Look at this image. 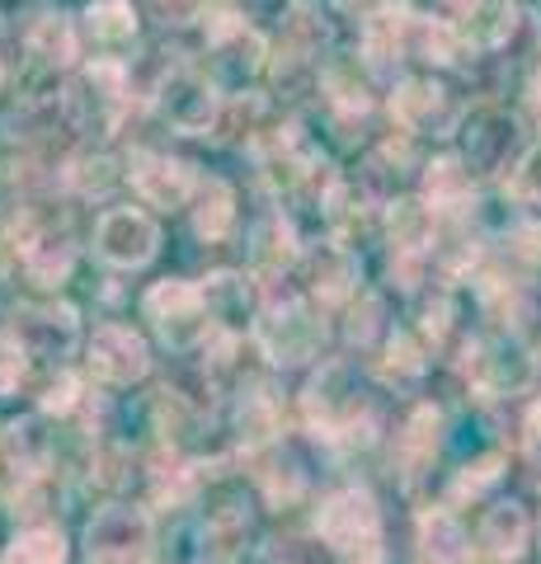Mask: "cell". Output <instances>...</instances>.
Listing matches in <instances>:
<instances>
[{
	"mask_svg": "<svg viewBox=\"0 0 541 564\" xmlns=\"http://www.w3.org/2000/svg\"><path fill=\"white\" fill-rule=\"evenodd\" d=\"M528 433H532V443H541V400L528 410Z\"/></svg>",
	"mask_w": 541,
	"mask_h": 564,
	"instance_id": "f6af8a7d",
	"label": "cell"
},
{
	"mask_svg": "<svg viewBox=\"0 0 541 564\" xmlns=\"http://www.w3.org/2000/svg\"><path fill=\"white\" fill-rule=\"evenodd\" d=\"M142 311L151 329L161 334V339L174 348V352H188L207 339V329H213V315H207V302H203V288L184 278H165L155 282V288L142 296Z\"/></svg>",
	"mask_w": 541,
	"mask_h": 564,
	"instance_id": "3957f363",
	"label": "cell"
},
{
	"mask_svg": "<svg viewBox=\"0 0 541 564\" xmlns=\"http://www.w3.org/2000/svg\"><path fill=\"white\" fill-rule=\"evenodd\" d=\"M306 423L316 437H344V433H358V414H368V400L354 386V377L344 367H325V372L306 386Z\"/></svg>",
	"mask_w": 541,
	"mask_h": 564,
	"instance_id": "52a82bcc",
	"label": "cell"
},
{
	"mask_svg": "<svg viewBox=\"0 0 541 564\" xmlns=\"http://www.w3.org/2000/svg\"><path fill=\"white\" fill-rule=\"evenodd\" d=\"M321 85L339 113H368L372 109V66L363 57H329L321 70Z\"/></svg>",
	"mask_w": 541,
	"mask_h": 564,
	"instance_id": "ffe728a7",
	"label": "cell"
},
{
	"mask_svg": "<svg viewBox=\"0 0 541 564\" xmlns=\"http://www.w3.org/2000/svg\"><path fill=\"white\" fill-rule=\"evenodd\" d=\"M80 339V321L76 306L66 302H47V306H24L14 315V344L39 358H66Z\"/></svg>",
	"mask_w": 541,
	"mask_h": 564,
	"instance_id": "7c38bea8",
	"label": "cell"
},
{
	"mask_svg": "<svg viewBox=\"0 0 541 564\" xmlns=\"http://www.w3.org/2000/svg\"><path fill=\"white\" fill-rule=\"evenodd\" d=\"M377 329H381V302L377 296H358V306L348 311V339L363 348V344H372Z\"/></svg>",
	"mask_w": 541,
	"mask_h": 564,
	"instance_id": "ab89813d",
	"label": "cell"
},
{
	"mask_svg": "<svg viewBox=\"0 0 541 564\" xmlns=\"http://www.w3.org/2000/svg\"><path fill=\"white\" fill-rule=\"evenodd\" d=\"M147 10H151L155 24H165V29H188V24L203 20L207 0H147Z\"/></svg>",
	"mask_w": 541,
	"mask_h": 564,
	"instance_id": "74e56055",
	"label": "cell"
},
{
	"mask_svg": "<svg viewBox=\"0 0 541 564\" xmlns=\"http://www.w3.org/2000/svg\"><path fill=\"white\" fill-rule=\"evenodd\" d=\"M24 381V348L14 339H0V395H10Z\"/></svg>",
	"mask_w": 541,
	"mask_h": 564,
	"instance_id": "b9f144b4",
	"label": "cell"
},
{
	"mask_svg": "<svg viewBox=\"0 0 541 564\" xmlns=\"http://www.w3.org/2000/svg\"><path fill=\"white\" fill-rule=\"evenodd\" d=\"M161 250V226L142 207H109L95 221V254L109 269H147Z\"/></svg>",
	"mask_w": 541,
	"mask_h": 564,
	"instance_id": "277c9868",
	"label": "cell"
},
{
	"mask_svg": "<svg viewBox=\"0 0 541 564\" xmlns=\"http://www.w3.org/2000/svg\"><path fill=\"white\" fill-rule=\"evenodd\" d=\"M528 536H532V522L522 513V503H495L480 518V551L490 560H518L528 551Z\"/></svg>",
	"mask_w": 541,
	"mask_h": 564,
	"instance_id": "44dd1931",
	"label": "cell"
},
{
	"mask_svg": "<svg viewBox=\"0 0 541 564\" xmlns=\"http://www.w3.org/2000/svg\"><path fill=\"white\" fill-rule=\"evenodd\" d=\"M250 329H255L259 352H264L273 367H296V362L316 358L321 344H325V325L316 321V311H311L306 302H296V296H288V302H269L255 315Z\"/></svg>",
	"mask_w": 541,
	"mask_h": 564,
	"instance_id": "7a4b0ae2",
	"label": "cell"
},
{
	"mask_svg": "<svg viewBox=\"0 0 541 564\" xmlns=\"http://www.w3.org/2000/svg\"><path fill=\"white\" fill-rule=\"evenodd\" d=\"M457 29L443 20H429V14H410L405 29V57L410 62H429V66H452L457 62Z\"/></svg>",
	"mask_w": 541,
	"mask_h": 564,
	"instance_id": "484cf974",
	"label": "cell"
},
{
	"mask_svg": "<svg viewBox=\"0 0 541 564\" xmlns=\"http://www.w3.org/2000/svg\"><path fill=\"white\" fill-rule=\"evenodd\" d=\"M128 180L151 207H184L198 193V174L188 161H174L165 151H132L128 155Z\"/></svg>",
	"mask_w": 541,
	"mask_h": 564,
	"instance_id": "30bf717a",
	"label": "cell"
},
{
	"mask_svg": "<svg viewBox=\"0 0 541 564\" xmlns=\"http://www.w3.org/2000/svg\"><path fill=\"white\" fill-rule=\"evenodd\" d=\"M499 470H504V456H480V462H470V466H462V475H457V485H452V494H457V499H476V494L485 489V485H495L499 480Z\"/></svg>",
	"mask_w": 541,
	"mask_h": 564,
	"instance_id": "f35d334b",
	"label": "cell"
},
{
	"mask_svg": "<svg viewBox=\"0 0 541 564\" xmlns=\"http://www.w3.org/2000/svg\"><path fill=\"white\" fill-rule=\"evenodd\" d=\"M24 47H29V57L43 66H72L80 57V29L72 14L47 10L24 29Z\"/></svg>",
	"mask_w": 541,
	"mask_h": 564,
	"instance_id": "ac0fdd59",
	"label": "cell"
},
{
	"mask_svg": "<svg viewBox=\"0 0 541 564\" xmlns=\"http://www.w3.org/2000/svg\"><path fill=\"white\" fill-rule=\"evenodd\" d=\"M85 39L104 52H123L137 43V10L128 0H95L85 10Z\"/></svg>",
	"mask_w": 541,
	"mask_h": 564,
	"instance_id": "603a6c76",
	"label": "cell"
},
{
	"mask_svg": "<svg viewBox=\"0 0 541 564\" xmlns=\"http://www.w3.org/2000/svg\"><path fill=\"white\" fill-rule=\"evenodd\" d=\"M518 137V122L504 109H480L466 122V165L470 170H499Z\"/></svg>",
	"mask_w": 541,
	"mask_h": 564,
	"instance_id": "9a60e30c",
	"label": "cell"
},
{
	"mask_svg": "<svg viewBox=\"0 0 541 564\" xmlns=\"http://www.w3.org/2000/svg\"><path fill=\"white\" fill-rule=\"evenodd\" d=\"M236 429H240V443L246 447H264L269 437L278 433V404L269 391H250L240 395L236 404Z\"/></svg>",
	"mask_w": 541,
	"mask_h": 564,
	"instance_id": "f1b7e54d",
	"label": "cell"
},
{
	"mask_svg": "<svg viewBox=\"0 0 541 564\" xmlns=\"http://www.w3.org/2000/svg\"><path fill=\"white\" fill-rule=\"evenodd\" d=\"M14 560L20 564H62L66 541H62L57 527H33V532H24L20 541H14Z\"/></svg>",
	"mask_w": 541,
	"mask_h": 564,
	"instance_id": "4dcf8cb0",
	"label": "cell"
},
{
	"mask_svg": "<svg viewBox=\"0 0 541 564\" xmlns=\"http://www.w3.org/2000/svg\"><path fill=\"white\" fill-rule=\"evenodd\" d=\"M358 288V259L344 250V245H321L311 254V292L321 302H344L348 292Z\"/></svg>",
	"mask_w": 541,
	"mask_h": 564,
	"instance_id": "d4e9b609",
	"label": "cell"
},
{
	"mask_svg": "<svg viewBox=\"0 0 541 564\" xmlns=\"http://www.w3.org/2000/svg\"><path fill=\"white\" fill-rule=\"evenodd\" d=\"M391 118L405 128L410 137H452L462 122V109L452 90L433 80H400L391 90Z\"/></svg>",
	"mask_w": 541,
	"mask_h": 564,
	"instance_id": "9c48e42d",
	"label": "cell"
},
{
	"mask_svg": "<svg viewBox=\"0 0 541 564\" xmlns=\"http://www.w3.org/2000/svg\"><path fill=\"white\" fill-rule=\"evenodd\" d=\"M316 532L335 555L348 564H377V541H381V518L368 489H344L335 499L321 503L316 513Z\"/></svg>",
	"mask_w": 541,
	"mask_h": 564,
	"instance_id": "6da1fadb",
	"label": "cell"
},
{
	"mask_svg": "<svg viewBox=\"0 0 541 564\" xmlns=\"http://www.w3.org/2000/svg\"><path fill=\"white\" fill-rule=\"evenodd\" d=\"M161 113L174 132H184V137H207L221 122V95H217V85L198 76V70H188V66H174L165 85H161Z\"/></svg>",
	"mask_w": 541,
	"mask_h": 564,
	"instance_id": "8992f818",
	"label": "cell"
},
{
	"mask_svg": "<svg viewBox=\"0 0 541 564\" xmlns=\"http://www.w3.org/2000/svg\"><path fill=\"white\" fill-rule=\"evenodd\" d=\"M203 302H207V315H213L217 325H255V315H259V296H255V282L246 273H231V269H221L203 282Z\"/></svg>",
	"mask_w": 541,
	"mask_h": 564,
	"instance_id": "2e32d148",
	"label": "cell"
},
{
	"mask_svg": "<svg viewBox=\"0 0 541 564\" xmlns=\"http://www.w3.org/2000/svg\"><path fill=\"white\" fill-rule=\"evenodd\" d=\"M76 395H80V381L72 372H57V381L43 391V410L47 414H66V410H76Z\"/></svg>",
	"mask_w": 541,
	"mask_h": 564,
	"instance_id": "60d3db41",
	"label": "cell"
},
{
	"mask_svg": "<svg viewBox=\"0 0 541 564\" xmlns=\"http://www.w3.org/2000/svg\"><path fill=\"white\" fill-rule=\"evenodd\" d=\"M20 263H24L29 282H39V288H62L76 269V240L66 231H39V236L24 240Z\"/></svg>",
	"mask_w": 541,
	"mask_h": 564,
	"instance_id": "e0dca14e",
	"label": "cell"
},
{
	"mask_svg": "<svg viewBox=\"0 0 541 564\" xmlns=\"http://www.w3.org/2000/svg\"><path fill=\"white\" fill-rule=\"evenodd\" d=\"M296 254H302V240H296V226L292 217H283V212H269V217L255 221L250 231V263L255 273H283L296 263Z\"/></svg>",
	"mask_w": 541,
	"mask_h": 564,
	"instance_id": "d6986e66",
	"label": "cell"
},
{
	"mask_svg": "<svg viewBox=\"0 0 541 564\" xmlns=\"http://www.w3.org/2000/svg\"><path fill=\"white\" fill-rule=\"evenodd\" d=\"M466 372H470V381H476V391H485V395H518V391L532 386L537 362L518 339H495V344L470 348Z\"/></svg>",
	"mask_w": 541,
	"mask_h": 564,
	"instance_id": "8fae6325",
	"label": "cell"
},
{
	"mask_svg": "<svg viewBox=\"0 0 541 564\" xmlns=\"http://www.w3.org/2000/svg\"><path fill=\"white\" fill-rule=\"evenodd\" d=\"M207 57H213V70L221 80H250L264 70V57H269V43H264V33L250 29L240 14L231 10H221L207 20Z\"/></svg>",
	"mask_w": 541,
	"mask_h": 564,
	"instance_id": "ba28073f",
	"label": "cell"
},
{
	"mask_svg": "<svg viewBox=\"0 0 541 564\" xmlns=\"http://www.w3.org/2000/svg\"><path fill=\"white\" fill-rule=\"evenodd\" d=\"M259 480H264L273 503H292L296 494H302V470H296L292 456H273V462L259 470Z\"/></svg>",
	"mask_w": 541,
	"mask_h": 564,
	"instance_id": "d590c367",
	"label": "cell"
},
{
	"mask_svg": "<svg viewBox=\"0 0 541 564\" xmlns=\"http://www.w3.org/2000/svg\"><path fill=\"white\" fill-rule=\"evenodd\" d=\"M387 236L396 245V254H424L433 245V207L419 198L387 203Z\"/></svg>",
	"mask_w": 541,
	"mask_h": 564,
	"instance_id": "cb8c5ba5",
	"label": "cell"
},
{
	"mask_svg": "<svg viewBox=\"0 0 541 564\" xmlns=\"http://www.w3.org/2000/svg\"><path fill=\"white\" fill-rule=\"evenodd\" d=\"M439 429H443V419H439V410H414V419H410V429H405V462L410 466H419V462H429L433 456V447H439Z\"/></svg>",
	"mask_w": 541,
	"mask_h": 564,
	"instance_id": "1f68e13d",
	"label": "cell"
},
{
	"mask_svg": "<svg viewBox=\"0 0 541 564\" xmlns=\"http://www.w3.org/2000/svg\"><path fill=\"white\" fill-rule=\"evenodd\" d=\"M470 193H476V180H470V165L462 161V155H439V161L424 165V198H429V207L462 212V207H470Z\"/></svg>",
	"mask_w": 541,
	"mask_h": 564,
	"instance_id": "7402d4cb",
	"label": "cell"
},
{
	"mask_svg": "<svg viewBox=\"0 0 541 564\" xmlns=\"http://www.w3.org/2000/svg\"><path fill=\"white\" fill-rule=\"evenodd\" d=\"M457 39L470 43V47H480V52H495L513 39V29H518V6L513 0H470V6L457 14Z\"/></svg>",
	"mask_w": 541,
	"mask_h": 564,
	"instance_id": "5bb4252c",
	"label": "cell"
},
{
	"mask_svg": "<svg viewBox=\"0 0 541 564\" xmlns=\"http://www.w3.org/2000/svg\"><path fill=\"white\" fill-rule=\"evenodd\" d=\"M6 452L14 456V466H20L24 475H33V470L43 466V456H47V437H43V429L33 419H20L6 433Z\"/></svg>",
	"mask_w": 541,
	"mask_h": 564,
	"instance_id": "f546056e",
	"label": "cell"
},
{
	"mask_svg": "<svg viewBox=\"0 0 541 564\" xmlns=\"http://www.w3.org/2000/svg\"><path fill=\"white\" fill-rule=\"evenodd\" d=\"M151 367V352L147 339L128 325H99L95 339H90V372L109 386H132L142 381Z\"/></svg>",
	"mask_w": 541,
	"mask_h": 564,
	"instance_id": "4fadbf2b",
	"label": "cell"
},
{
	"mask_svg": "<svg viewBox=\"0 0 541 564\" xmlns=\"http://www.w3.org/2000/svg\"><path fill=\"white\" fill-rule=\"evenodd\" d=\"M250 10H255V20H278V24H283L288 10H292V0H250Z\"/></svg>",
	"mask_w": 541,
	"mask_h": 564,
	"instance_id": "7bdbcfd3",
	"label": "cell"
},
{
	"mask_svg": "<svg viewBox=\"0 0 541 564\" xmlns=\"http://www.w3.org/2000/svg\"><path fill=\"white\" fill-rule=\"evenodd\" d=\"M509 193L518 203H532V207H541V147H532V151H522V161L513 165V174L509 180Z\"/></svg>",
	"mask_w": 541,
	"mask_h": 564,
	"instance_id": "8d00e7d4",
	"label": "cell"
},
{
	"mask_svg": "<svg viewBox=\"0 0 541 564\" xmlns=\"http://www.w3.org/2000/svg\"><path fill=\"white\" fill-rule=\"evenodd\" d=\"M476 254H480L476 250V236H470L466 226H447V231L433 240V259H439L447 273H466L470 263H476Z\"/></svg>",
	"mask_w": 541,
	"mask_h": 564,
	"instance_id": "d6a6232c",
	"label": "cell"
},
{
	"mask_svg": "<svg viewBox=\"0 0 541 564\" xmlns=\"http://www.w3.org/2000/svg\"><path fill=\"white\" fill-rule=\"evenodd\" d=\"M424 348H419L410 334H387V372L396 377V381H414V377H424Z\"/></svg>",
	"mask_w": 541,
	"mask_h": 564,
	"instance_id": "836d02e7",
	"label": "cell"
},
{
	"mask_svg": "<svg viewBox=\"0 0 541 564\" xmlns=\"http://www.w3.org/2000/svg\"><path fill=\"white\" fill-rule=\"evenodd\" d=\"M528 109H532L537 122H541V66L532 70V80H528Z\"/></svg>",
	"mask_w": 541,
	"mask_h": 564,
	"instance_id": "ee69618b",
	"label": "cell"
},
{
	"mask_svg": "<svg viewBox=\"0 0 541 564\" xmlns=\"http://www.w3.org/2000/svg\"><path fill=\"white\" fill-rule=\"evenodd\" d=\"M85 555L90 564H147L151 560V518L142 508L113 503L85 527Z\"/></svg>",
	"mask_w": 541,
	"mask_h": 564,
	"instance_id": "5b68a950",
	"label": "cell"
},
{
	"mask_svg": "<svg viewBox=\"0 0 541 564\" xmlns=\"http://www.w3.org/2000/svg\"><path fill=\"white\" fill-rule=\"evenodd\" d=\"M198 207H194V231L198 240H226L231 236V221H236V193L226 180H198Z\"/></svg>",
	"mask_w": 541,
	"mask_h": 564,
	"instance_id": "4316f807",
	"label": "cell"
},
{
	"mask_svg": "<svg viewBox=\"0 0 541 564\" xmlns=\"http://www.w3.org/2000/svg\"><path fill=\"white\" fill-rule=\"evenodd\" d=\"M419 545H424V555L433 564H462L466 555V527L447 513V508H433L419 522Z\"/></svg>",
	"mask_w": 541,
	"mask_h": 564,
	"instance_id": "83f0119b",
	"label": "cell"
},
{
	"mask_svg": "<svg viewBox=\"0 0 541 564\" xmlns=\"http://www.w3.org/2000/svg\"><path fill=\"white\" fill-rule=\"evenodd\" d=\"M335 6H339V10H363L368 0H335Z\"/></svg>",
	"mask_w": 541,
	"mask_h": 564,
	"instance_id": "bcb514c9",
	"label": "cell"
},
{
	"mask_svg": "<svg viewBox=\"0 0 541 564\" xmlns=\"http://www.w3.org/2000/svg\"><path fill=\"white\" fill-rule=\"evenodd\" d=\"M113 180H118V174H113V161H109V155H95V161L85 155V161H72V165H66V184H72L80 198H90V193H104Z\"/></svg>",
	"mask_w": 541,
	"mask_h": 564,
	"instance_id": "e575fe53",
	"label": "cell"
}]
</instances>
